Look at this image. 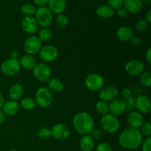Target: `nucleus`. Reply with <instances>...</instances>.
Returning <instances> with one entry per match:
<instances>
[{"label": "nucleus", "mask_w": 151, "mask_h": 151, "mask_svg": "<svg viewBox=\"0 0 151 151\" xmlns=\"http://www.w3.org/2000/svg\"><path fill=\"white\" fill-rule=\"evenodd\" d=\"M143 137L139 130L129 127L124 129L118 137L119 145L126 150H136L141 146Z\"/></svg>", "instance_id": "1"}, {"label": "nucleus", "mask_w": 151, "mask_h": 151, "mask_svg": "<svg viewBox=\"0 0 151 151\" xmlns=\"http://www.w3.org/2000/svg\"><path fill=\"white\" fill-rule=\"evenodd\" d=\"M72 124L75 131L81 135L89 134L94 127V121L90 114L85 111L78 112L72 119Z\"/></svg>", "instance_id": "2"}, {"label": "nucleus", "mask_w": 151, "mask_h": 151, "mask_svg": "<svg viewBox=\"0 0 151 151\" xmlns=\"http://www.w3.org/2000/svg\"><path fill=\"white\" fill-rule=\"evenodd\" d=\"M100 126L105 132L114 134L119 130V121L116 116L108 113L102 116L100 119Z\"/></svg>", "instance_id": "3"}, {"label": "nucleus", "mask_w": 151, "mask_h": 151, "mask_svg": "<svg viewBox=\"0 0 151 151\" xmlns=\"http://www.w3.org/2000/svg\"><path fill=\"white\" fill-rule=\"evenodd\" d=\"M52 93L49 90L47 87H41L37 90L35 93V101L37 106L41 108H48L52 103Z\"/></svg>", "instance_id": "4"}, {"label": "nucleus", "mask_w": 151, "mask_h": 151, "mask_svg": "<svg viewBox=\"0 0 151 151\" xmlns=\"http://www.w3.org/2000/svg\"><path fill=\"white\" fill-rule=\"evenodd\" d=\"M35 19L38 25L42 27H49L53 20L52 13L47 7H38L35 13Z\"/></svg>", "instance_id": "5"}, {"label": "nucleus", "mask_w": 151, "mask_h": 151, "mask_svg": "<svg viewBox=\"0 0 151 151\" xmlns=\"http://www.w3.org/2000/svg\"><path fill=\"white\" fill-rule=\"evenodd\" d=\"M104 78L99 74H90L86 78L85 85L92 91H100L104 87Z\"/></svg>", "instance_id": "6"}, {"label": "nucleus", "mask_w": 151, "mask_h": 151, "mask_svg": "<svg viewBox=\"0 0 151 151\" xmlns=\"http://www.w3.org/2000/svg\"><path fill=\"white\" fill-rule=\"evenodd\" d=\"M21 69L18 59L9 58L4 60L1 64V71L6 76H14Z\"/></svg>", "instance_id": "7"}, {"label": "nucleus", "mask_w": 151, "mask_h": 151, "mask_svg": "<svg viewBox=\"0 0 151 151\" xmlns=\"http://www.w3.org/2000/svg\"><path fill=\"white\" fill-rule=\"evenodd\" d=\"M42 47V42L36 35H30L24 42V50L28 55L37 54Z\"/></svg>", "instance_id": "8"}, {"label": "nucleus", "mask_w": 151, "mask_h": 151, "mask_svg": "<svg viewBox=\"0 0 151 151\" xmlns=\"http://www.w3.org/2000/svg\"><path fill=\"white\" fill-rule=\"evenodd\" d=\"M39 58L45 63H50L55 60L58 56V50L53 45H45L38 52Z\"/></svg>", "instance_id": "9"}, {"label": "nucleus", "mask_w": 151, "mask_h": 151, "mask_svg": "<svg viewBox=\"0 0 151 151\" xmlns=\"http://www.w3.org/2000/svg\"><path fill=\"white\" fill-rule=\"evenodd\" d=\"M32 70L34 77L41 82L47 81L51 77V69L45 63H37Z\"/></svg>", "instance_id": "10"}, {"label": "nucleus", "mask_w": 151, "mask_h": 151, "mask_svg": "<svg viewBox=\"0 0 151 151\" xmlns=\"http://www.w3.org/2000/svg\"><path fill=\"white\" fill-rule=\"evenodd\" d=\"M125 70L131 77L139 76L145 70V65L141 60L133 59L125 64Z\"/></svg>", "instance_id": "11"}, {"label": "nucleus", "mask_w": 151, "mask_h": 151, "mask_svg": "<svg viewBox=\"0 0 151 151\" xmlns=\"http://www.w3.org/2000/svg\"><path fill=\"white\" fill-rule=\"evenodd\" d=\"M70 129L66 125L63 123H58L53 125L51 128V135L55 139L63 141L69 137Z\"/></svg>", "instance_id": "12"}, {"label": "nucleus", "mask_w": 151, "mask_h": 151, "mask_svg": "<svg viewBox=\"0 0 151 151\" xmlns=\"http://www.w3.org/2000/svg\"><path fill=\"white\" fill-rule=\"evenodd\" d=\"M22 29L29 35H33L39 29V25L33 16H25L21 22Z\"/></svg>", "instance_id": "13"}, {"label": "nucleus", "mask_w": 151, "mask_h": 151, "mask_svg": "<svg viewBox=\"0 0 151 151\" xmlns=\"http://www.w3.org/2000/svg\"><path fill=\"white\" fill-rule=\"evenodd\" d=\"M135 108L137 111L142 114H149L151 111V103L147 96L142 94L139 96L135 100Z\"/></svg>", "instance_id": "14"}, {"label": "nucleus", "mask_w": 151, "mask_h": 151, "mask_svg": "<svg viewBox=\"0 0 151 151\" xmlns=\"http://www.w3.org/2000/svg\"><path fill=\"white\" fill-rule=\"evenodd\" d=\"M119 95V91L117 88L114 86H106L103 87L100 91L99 97L100 99L105 102H112L113 100H116Z\"/></svg>", "instance_id": "15"}, {"label": "nucleus", "mask_w": 151, "mask_h": 151, "mask_svg": "<svg viewBox=\"0 0 151 151\" xmlns=\"http://www.w3.org/2000/svg\"><path fill=\"white\" fill-rule=\"evenodd\" d=\"M128 122L130 127L139 129L144 122V117L137 111H131L128 116Z\"/></svg>", "instance_id": "16"}, {"label": "nucleus", "mask_w": 151, "mask_h": 151, "mask_svg": "<svg viewBox=\"0 0 151 151\" xmlns=\"http://www.w3.org/2000/svg\"><path fill=\"white\" fill-rule=\"evenodd\" d=\"M48 8L55 14H62L66 9V0H49Z\"/></svg>", "instance_id": "17"}, {"label": "nucleus", "mask_w": 151, "mask_h": 151, "mask_svg": "<svg viewBox=\"0 0 151 151\" xmlns=\"http://www.w3.org/2000/svg\"><path fill=\"white\" fill-rule=\"evenodd\" d=\"M123 5L128 13L137 14L142 9L143 2L142 0H124Z\"/></svg>", "instance_id": "18"}, {"label": "nucleus", "mask_w": 151, "mask_h": 151, "mask_svg": "<svg viewBox=\"0 0 151 151\" xmlns=\"http://www.w3.org/2000/svg\"><path fill=\"white\" fill-rule=\"evenodd\" d=\"M109 112L114 116H119L122 114L125 111V106L123 100L116 99L111 102L110 105H109Z\"/></svg>", "instance_id": "19"}, {"label": "nucleus", "mask_w": 151, "mask_h": 151, "mask_svg": "<svg viewBox=\"0 0 151 151\" xmlns=\"http://www.w3.org/2000/svg\"><path fill=\"white\" fill-rule=\"evenodd\" d=\"M1 111L3 113L5 114V116H14L19 112V106L16 101L13 100H8L7 102H4L1 107Z\"/></svg>", "instance_id": "20"}, {"label": "nucleus", "mask_w": 151, "mask_h": 151, "mask_svg": "<svg viewBox=\"0 0 151 151\" xmlns=\"http://www.w3.org/2000/svg\"><path fill=\"white\" fill-rule=\"evenodd\" d=\"M116 35L119 41L126 42L131 41L132 37L134 36V31L129 27L122 26L116 30Z\"/></svg>", "instance_id": "21"}, {"label": "nucleus", "mask_w": 151, "mask_h": 151, "mask_svg": "<svg viewBox=\"0 0 151 151\" xmlns=\"http://www.w3.org/2000/svg\"><path fill=\"white\" fill-rule=\"evenodd\" d=\"M19 62L21 67L26 69V70H32L34 69L35 65L37 64L35 58L32 55L28 54L22 56V58L19 60Z\"/></svg>", "instance_id": "22"}, {"label": "nucleus", "mask_w": 151, "mask_h": 151, "mask_svg": "<svg viewBox=\"0 0 151 151\" xmlns=\"http://www.w3.org/2000/svg\"><path fill=\"white\" fill-rule=\"evenodd\" d=\"M24 94V88L21 84L15 83L10 88L8 91V96L10 100L17 101L20 100Z\"/></svg>", "instance_id": "23"}, {"label": "nucleus", "mask_w": 151, "mask_h": 151, "mask_svg": "<svg viewBox=\"0 0 151 151\" xmlns=\"http://www.w3.org/2000/svg\"><path fill=\"white\" fill-rule=\"evenodd\" d=\"M95 13L97 17L103 19H107L114 16V10L109 5H100L96 8Z\"/></svg>", "instance_id": "24"}, {"label": "nucleus", "mask_w": 151, "mask_h": 151, "mask_svg": "<svg viewBox=\"0 0 151 151\" xmlns=\"http://www.w3.org/2000/svg\"><path fill=\"white\" fill-rule=\"evenodd\" d=\"M79 145L82 151H91L94 147V140L89 134L83 135L80 140Z\"/></svg>", "instance_id": "25"}, {"label": "nucleus", "mask_w": 151, "mask_h": 151, "mask_svg": "<svg viewBox=\"0 0 151 151\" xmlns=\"http://www.w3.org/2000/svg\"><path fill=\"white\" fill-rule=\"evenodd\" d=\"M47 86L52 93H60L63 89V83L58 78H50L47 81Z\"/></svg>", "instance_id": "26"}, {"label": "nucleus", "mask_w": 151, "mask_h": 151, "mask_svg": "<svg viewBox=\"0 0 151 151\" xmlns=\"http://www.w3.org/2000/svg\"><path fill=\"white\" fill-rule=\"evenodd\" d=\"M21 106L22 109H24L25 111H32L36 107V103L35 100L32 97H25L22 99L21 102Z\"/></svg>", "instance_id": "27"}, {"label": "nucleus", "mask_w": 151, "mask_h": 151, "mask_svg": "<svg viewBox=\"0 0 151 151\" xmlns=\"http://www.w3.org/2000/svg\"><path fill=\"white\" fill-rule=\"evenodd\" d=\"M52 36V32L51 29L49 27H43L42 29H40L38 37L41 42H47L51 39Z\"/></svg>", "instance_id": "28"}, {"label": "nucleus", "mask_w": 151, "mask_h": 151, "mask_svg": "<svg viewBox=\"0 0 151 151\" xmlns=\"http://www.w3.org/2000/svg\"><path fill=\"white\" fill-rule=\"evenodd\" d=\"M35 6L30 3H25L21 7V11L25 16H32L35 15Z\"/></svg>", "instance_id": "29"}, {"label": "nucleus", "mask_w": 151, "mask_h": 151, "mask_svg": "<svg viewBox=\"0 0 151 151\" xmlns=\"http://www.w3.org/2000/svg\"><path fill=\"white\" fill-rule=\"evenodd\" d=\"M96 111L101 115H105L109 112V104L106 102L100 100L95 105Z\"/></svg>", "instance_id": "30"}, {"label": "nucleus", "mask_w": 151, "mask_h": 151, "mask_svg": "<svg viewBox=\"0 0 151 151\" xmlns=\"http://www.w3.org/2000/svg\"><path fill=\"white\" fill-rule=\"evenodd\" d=\"M140 83L144 86L145 87L150 88L151 86V73L149 71L143 72L140 75Z\"/></svg>", "instance_id": "31"}, {"label": "nucleus", "mask_w": 151, "mask_h": 151, "mask_svg": "<svg viewBox=\"0 0 151 151\" xmlns=\"http://www.w3.org/2000/svg\"><path fill=\"white\" fill-rule=\"evenodd\" d=\"M37 136L40 139H47L52 137L51 129L47 127H42L38 129V132H37Z\"/></svg>", "instance_id": "32"}, {"label": "nucleus", "mask_w": 151, "mask_h": 151, "mask_svg": "<svg viewBox=\"0 0 151 151\" xmlns=\"http://www.w3.org/2000/svg\"><path fill=\"white\" fill-rule=\"evenodd\" d=\"M56 24L60 28L66 27L69 24V18L63 13L58 15L56 18Z\"/></svg>", "instance_id": "33"}, {"label": "nucleus", "mask_w": 151, "mask_h": 151, "mask_svg": "<svg viewBox=\"0 0 151 151\" xmlns=\"http://www.w3.org/2000/svg\"><path fill=\"white\" fill-rule=\"evenodd\" d=\"M139 131L141 133V134L143 136H145V137H150L151 135V124L150 122H143L142 125L140 127Z\"/></svg>", "instance_id": "34"}, {"label": "nucleus", "mask_w": 151, "mask_h": 151, "mask_svg": "<svg viewBox=\"0 0 151 151\" xmlns=\"http://www.w3.org/2000/svg\"><path fill=\"white\" fill-rule=\"evenodd\" d=\"M135 100L136 98L133 96H130L127 98H124L123 101L125 103V110L128 111H131L134 110V109L135 108Z\"/></svg>", "instance_id": "35"}, {"label": "nucleus", "mask_w": 151, "mask_h": 151, "mask_svg": "<svg viewBox=\"0 0 151 151\" xmlns=\"http://www.w3.org/2000/svg\"><path fill=\"white\" fill-rule=\"evenodd\" d=\"M148 26L149 24L146 22L145 19H140L136 23V29L138 32H145L148 29Z\"/></svg>", "instance_id": "36"}, {"label": "nucleus", "mask_w": 151, "mask_h": 151, "mask_svg": "<svg viewBox=\"0 0 151 151\" xmlns=\"http://www.w3.org/2000/svg\"><path fill=\"white\" fill-rule=\"evenodd\" d=\"M89 135L94 140H100L103 137V132H102L101 130L94 127L92 130L90 131Z\"/></svg>", "instance_id": "37"}, {"label": "nucleus", "mask_w": 151, "mask_h": 151, "mask_svg": "<svg viewBox=\"0 0 151 151\" xmlns=\"http://www.w3.org/2000/svg\"><path fill=\"white\" fill-rule=\"evenodd\" d=\"M124 0H107L108 5L114 10H116L123 5Z\"/></svg>", "instance_id": "38"}, {"label": "nucleus", "mask_w": 151, "mask_h": 151, "mask_svg": "<svg viewBox=\"0 0 151 151\" xmlns=\"http://www.w3.org/2000/svg\"><path fill=\"white\" fill-rule=\"evenodd\" d=\"M96 151H113V148L106 142H100L96 147Z\"/></svg>", "instance_id": "39"}, {"label": "nucleus", "mask_w": 151, "mask_h": 151, "mask_svg": "<svg viewBox=\"0 0 151 151\" xmlns=\"http://www.w3.org/2000/svg\"><path fill=\"white\" fill-rule=\"evenodd\" d=\"M142 151H151V138L147 137L142 142Z\"/></svg>", "instance_id": "40"}, {"label": "nucleus", "mask_w": 151, "mask_h": 151, "mask_svg": "<svg viewBox=\"0 0 151 151\" xmlns=\"http://www.w3.org/2000/svg\"><path fill=\"white\" fill-rule=\"evenodd\" d=\"M116 13L119 18H125L128 14V12L124 7H120L116 9Z\"/></svg>", "instance_id": "41"}, {"label": "nucleus", "mask_w": 151, "mask_h": 151, "mask_svg": "<svg viewBox=\"0 0 151 151\" xmlns=\"http://www.w3.org/2000/svg\"><path fill=\"white\" fill-rule=\"evenodd\" d=\"M131 42L132 43V44L135 47H141L142 45V40L141 38H139L137 36H133L132 38L131 39Z\"/></svg>", "instance_id": "42"}, {"label": "nucleus", "mask_w": 151, "mask_h": 151, "mask_svg": "<svg viewBox=\"0 0 151 151\" xmlns=\"http://www.w3.org/2000/svg\"><path fill=\"white\" fill-rule=\"evenodd\" d=\"M122 96H123L124 98H127V97L131 96L132 92H131V90L129 88H127V87H125V88H124L123 89H122Z\"/></svg>", "instance_id": "43"}, {"label": "nucleus", "mask_w": 151, "mask_h": 151, "mask_svg": "<svg viewBox=\"0 0 151 151\" xmlns=\"http://www.w3.org/2000/svg\"><path fill=\"white\" fill-rule=\"evenodd\" d=\"M33 1L38 7H44L48 3L49 0H33Z\"/></svg>", "instance_id": "44"}, {"label": "nucleus", "mask_w": 151, "mask_h": 151, "mask_svg": "<svg viewBox=\"0 0 151 151\" xmlns=\"http://www.w3.org/2000/svg\"><path fill=\"white\" fill-rule=\"evenodd\" d=\"M145 60H147V62L149 63V64H150L151 63V49L150 48L147 49V52H146Z\"/></svg>", "instance_id": "45"}, {"label": "nucleus", "mask_w": 151, "mask_h": 151, "mask_svg": "<svg viewBox=\"0 0 151 151\" xmlns=\"http://www.w3.org/2000/svg\"><path fill=\"white\" fill-rule=\"evenodd\" d=\"M145 21L148 24L151 23V10H149L147 12L145 16Z\"/></svg>", "instance_id": "46"}, {"label": "nucleus", "mask_w": 151, "mask_h": 151, "mask_svg": "<svg viewBox=\"0 0 151 151\" xmlns=\"http://www.w3.org/2000/svg\"><path fill=\"white\" fill-rule=\"evenodd\" d=\"M5 120V114L2 112V111L0 110V125L3 123Z\"/></svg>", "instance_id": "47"}, {"label": "nucleus", "mask_w": 151, "mask_h": 151, "mask_svg": "<svg viewBox=\"0 0 151 151\" xmlns=\"http://www.w3.org/2000/svg\"><path fill=\"white\" fill-rule=\"evenodd\" d=\"M10 56H11L10 58L17 59L19 58V52L17 51H13L11 52V54H10Z\"/></svg>", "instance_id": "48"}, {"label": "nucleus", "mask_w": 151, "mask_h": 151, "mask_svg": "<svg viewBox=\"0 0 151 151\" xmlns=\"http://www.w3.org/2000/svg\"><path fill=\"white\" fill-rule=\"evenodd\" d=\"M4 103V98L3 94L0 92V110L1 109V107H2L3 104Z\"/></svg>", "instance_id": "49"}, {"label": "nucleus", "mask_w": 151, "mask_h": 151, "mask_svg": "<svg viewBox=\"0 0 151 151\" xmlns=\"http://www.w3.org/2000/svg\"><path fill=\"white\" fill-rule=\"evenodd\" d=\"M142 2H146V3H149L151 0H142Z\"/></svg>", "instance_id": "50"}, {"label": "nucleus", "mask_w": 151, "mask_h": 151, "mask_svg": "<svg viewBox=\"0 0 151 151\" xmlns=\"http://www.w3.org/2000/svg\"><path fill=\"white\" fill-rule=\"evenodd\" d=\"M8 151H19V150H16V149H10V150H8Z\"/></svg>", "instance_id": "51"}]
</instances>
